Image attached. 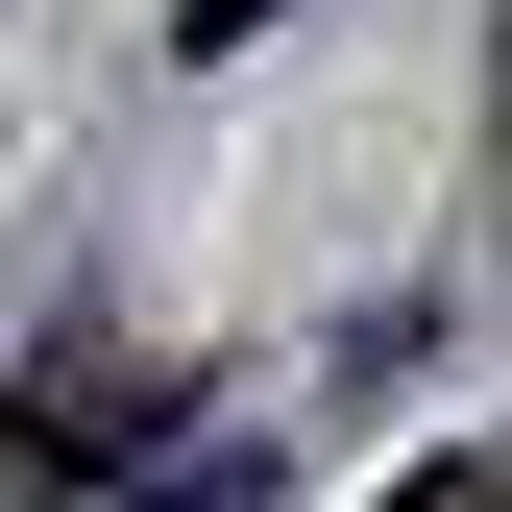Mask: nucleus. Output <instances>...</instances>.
Returning <instances> with one entry per match:
<instances>
[{
  "label": "nucleus",
  "mask_w": 512,
  "mask_h": 512,
  "mask_svg": "<svg viewBox=\"0 0 512 512\" xmlns=\"http://www.w3.org/2000/svg\"><path fill=\"white\" fill-rule=\"evenodd\" d=\"M244 25H269V0H196V49H244Z\"/></svg>",
  "instance_id": "nucleus-3"
},
{
  "label": "nucleus",
  "mask_w": 512,
  "mask_h": 512,
  "mask_svg": "<svg viewBox=\"0 0 512 512\" xmlns=\"http://www.w3.org/2000/svg\"><path fill=\"white\" fill-rule=\"evenodd\" d=\"M147 439H196V391H171V366H122V342H98V366H49V391H25V512H49V488H98V464H147Z\"/></svg>",
  "instance_id": "nucleus-1"
},
{
  "label": "nucleus",
  "mask_w": 512,
  "mask_h": 512,
  "mask_svg": "<svg viewBox=\"0 0 512 512\" xmlns=\"http://www.w3.org/2000/svg\"><path fill=\"white\" fill-rule=\"evenodd\" d=\"M244 488H269V464H244V439H147V464H122V488H49V512H244Z\"/></svg>",
  "instance_id": "nucleus-2"
}]
</instances>
